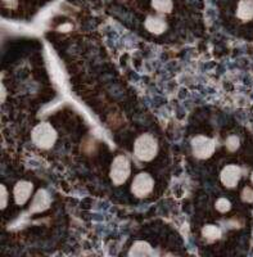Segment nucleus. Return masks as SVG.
<instances>
[{"mask_svg": "<svg viewBox=\"0 0 253 257\" xmlns=\"http://www.w3.org/2000/svg\"><path fill=\"white\" fill-rule=\"evenodd\" d=\"M31 139L35 146L41 149H49L54 146L57 141V132L48 122H41L34 127L31 133Z\"/></svg>", "mask_w": 253, "mask_h": 257, "instance_id": "1", "label": "nucleus"}, {"mask_svg": "<svg viewBox=\"0 0 253 257\" xmlns=\"http://www.w3.org/2000/svg\"><path fill=\"white\" fill-rule=\"evenodd\" d=\"M158 143L151 134H143L134 144V153L140 161H151L156 157Z\"/></svg>", "mask_w": 253, "mask_h": 257, "instance_id": "2", "label": "nucleus"}, {"mask_svg": "<svg viewBox=\"0 0 253 257\" xmlns=\"http://www.w3.org/2000/svg\"><path fill=\"white\" fill-rule=\"evenodd\" d=\"M131 173L130 161L125 156H117L112 162L111 166V179L114 184H123L129 179Z\"/></svg>", "mask_w": 253, "mask_h": 257, "instance_id": "3", "label": "nucleus"}, {"mask_svg": "<svg viewBox=\"0 0 253 257\" xmlns=\"http://www.w3.org/2000/svg\"><path fill=\"white\" fill-rule=\"evenodd\" d=\"M192 151L193 155L197 158L206 160V158L211 157L215 152V142L210 138L198 135L192 139Z\"/></svg>", "mask_w": 253, "mask_h": 257, "instance_id": "4", "label": "nucleus"}, {"mask_svg": "<svg viewBox=\"0 0 253 257\" xmlns=\"http://www.w3.org/2000/svg\"><path fill=\"white\" fill-rule=\"evenodd\" d=\"M155 188V180L149 174L142 173L138 174L133 180L131 184V192L134 193L137 197H146L151 194L152 190Z\"/></svg>", "mask_w": 253, "mask_h": 257, "instance_id": "5", "label": "nucleus"}, {"mask_svg": "<svg viewBox=\"0 0 253 257\" xmlns=\"http://www.w3.org/2000/svg\"><path fill=\"white\" fill-rule=\"evenodd\" d=\"M240 178L241 169L236 166V165H227V166H225L221 171V175H220L222 185H225L226 188H235Z\"/></svg>", "mask_w": 253, "mask_h": 257, "instance_id": "6", "label": "nucleus"}, {"mask_svg": "<svg viewBox=\"0 0 253 257\" xmlns=\"http://www.w3.org/2000/svg\"><path fill=\"white\" fill-rule=\"evenodd\" d=\"M32 193V184L27 180H20L15 185L13 194H15V201L17 205L22 206L27 202Z\"/></svg>", "mask_w": 253, "mask_h": 257, "instance_id": "7", "label": "nucleus"}, {"mask_svg": "<svg viewBox=\"0 0 253 257\" xmlns=\"http://www.w3.org/2000/svg\"><path fill=\"white\" fill-rule=\"evenodd\" d=\"M50 205V196L45 189H39L35 194V198L32 201L31 212H43Z\"/></svg>", "mask_w": 253, "mask_h": 257, "instance_id": "8", "label": "nucleus"}, {"mask_svg": "<svg viewBox=\"0 0 253 257\" xmlns=\"http://www.w3.org/2000/svg\"><path fill=\"white\" fill-rule=\"evenodd\" d=\"M146 29L152 34H162L167 29L166 21L158 16H149L146 20Z\"/></svg>", "mask_w": 253, "mask_h": 257, "instance_id": "9", "label": "nucleus"}, {"mask_svg": "<svg viewBox=\"0 0 253 257\" xmlns=\"http://www.w3.org/2000/svg\"><path fill=\"white\" fill-rule=\"evenodd\" d=\"M236 16L241 21H250L253 18V0H240L236 8Z\"/></svg>", "mask_w": 253, "mask_h": 257, "instance_id": "10", "label": "nucleus"}, {"mask_svg": "<svg viewBox=\"0 0 253 257\" xmlns=\"http://www.w3.org/2000/svg\"><path fill=\"white\" fill-rule=\"evenodd\" d=\"M152 254V248L151 245L147 242H143V240H139V242H135L131 247V249L129 251V256L131 257H143V256H149Z\"/></svg>", "mask_w": 253, "mask_h": 257, "instance_id": "11", "label": "nucleus"}, {"mask_svg": "<svg viewBox=\"0 0 253 257\" xmlns=\"http://www.w3.org/2000/svg\"><path fill=\"white\" fill-rule=\"evenodd\" d=\"M202 234L203 237L208 240H216L221 237V229L215 226V225H206L202 229Z\"/></svg>", "mask_w": 253, "mask_h": 257, "instance_id": "12", "label": "nucleus"}, {"mask_svg": "<svg viewBox=\"0 0 253 257\" xmlns=\"http://www.w3.org/2000/svg\"><path fill=\"white\" fill-rule=\"evenodd\" d=\"M152 7L160 13H170L174 8L172 0H152Z\"/></svg>", "mask_w": 253, "mask_h": 257, "instance_id": "13", "label": "nucleus"}, {"mask_svg": "<svg viewBox=\"0 0 253 257\" xmlns=\"http://www.w3.org/2000/svg\"><path fill=\"white\" fill-rule=\"evenodd\" d=\"M215 207L218 212L225 213L227 212V211H230V208H231V203H230L226 198H220L217 199V202H216Z\"/></svg>", "mask_w": 253, "mask_h": 257, "instance_id": "14", "label": "nucleus"}, {"mask_svg": "<svg viewBox=\"0 0 253 257\" xmlns=\"http://www.w3.org/2000/svg\"><path fill=\"white\" fill-rule=\"evenodd\" d=\"M226 148L229 149L230 152H235L236 149L239 148V144H240V142H239V138L235 137V135H231V137L227 138L226 141Z\"/></svg>", "mask_w": 253, "mask_h": 257, "instance_id": "15", "label": "nucleus"}, {"mask_svg": "<svg viewBox=\"0 0 253 257\" xmlns=\"http://www.w3.org/2000/svg\"><path fill=\"white\" fill-rule=\"evenodd\" d=\"M241 199L247 203H252L253 202V189L250 187H245L241 190Z\"/></svg>", "mask_w": 253, "mask_h": 257, "instance_id": "16", "label": "nucleus"}, {"mask_svg": "<svg viewBox=\"0 0 253 257\" xmlns=\"http://www.w3.org/2000/svg\"><path fill=\"white\" fill-rule=\"evenodd\" d=\"M7 202H8V192H7L6 187H4V185H2V210H4V208H6Z\"/></svg>", "mask_w": 253, "mask_h": 257, "instance_id": "17", "label": "nucleus"}, {"mask_svg": "<svg viewBox=\"0 0 253 257\" xmlns=\"http://www.w3.org/2000/svg\"><path fill=\"white\" fill-rule=\"evenodd\" d=\"M2 2L7 8H15L16 4H17V0H2Z\"/></svg>", "mask_w": 253, "mask_h": 257, "instance_id": "18", "label": "nucleus"}, {"mask_svg": "<svg viewBox=\"0 0 253 257\" xmlns=\"http://www.w3.org/2000/svg\"><path fill=\"white\" fill-rule=\"evenodd\" d=\"M250 181H252V184H253V173H252V175H250Z\"/></svg>", "mask_w": 253, "mask_h": 257, "instance_id": "19", "label": "nucleus"}]
</instances>
